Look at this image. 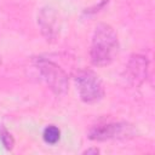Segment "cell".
I'll return each mask as SVG.
<instances>
[{
    "instance_id": "cell-1",
    "label": "cell",
    "mask_w": 155,
    "mask_h": 155,
    "mask_svg": "<svg viewBox=\"0 0 155 155\" xmlns=\"http://www.w3.org/2000/svg\"><path fill=\"white\" fill-rule=\"evenodd\" d=\"M119 41L115 30L105 23H99L92 36L91 62L97 67L110 64L117 54Z\"/></svg>"
},
{
    "instance_id": "cell-2",
    "label": "cell",
    "mask_w": 155,
    "mask_h": 155,
    "mask_svg": "<svg viewBox=\"0 0 155 155\" xmlns=\"http://www.w3.org/2000/svg\"><path fill=\"white\" fill-rule=\"evenodd\" d=\"M75 84L80 94V98L85 103L98 102L104 96V88L101 79L92 70L82 69L75 75Z\"/></svg>"
},
{
    "instance_id": "cell-3",
    "label": "cell",
    "mask_w": 155,
    "mask_h": 155,
    "mask_svg": "<svg viewBox=\"0 0 155 155\" xmlns=\"http://www.w3.org/2000/svg\"><path fill=\"white\" fill-rule=\"evenodd\" d=\"M38 68L47 86L56 94H63L67 92L69 86V80H68V75L64 73V70L61 67H58L56 63L51 61L39 59Z\"/></svg>"
},
{
    "instance_id": "cell-4",
    "label": "cell",
    "mask_w": 155,
    "mask_h": 155,
    "mask_svg": "<svg viewBox=\"0 0 155 155\" xmlns=\"http://www.w3.org/2000/svg\"><path fill=\"white\" fill-rule=\"evenodd\" d=\"M132 133L131 126L125 122H113L93 127L90 131V139L105 140L115 138H125Z\"/></svg>"
},
{
    "instance_id": "cell-5",
    "label": "cell",
    "mask_w": 155,
    "mask_h": 155,
    "mask_svg": "<svg viewBox=\"0 0 155 155\" xmlns=\"http://www.w3.org/2000/svg\"><path fill=\"white\" fill-rule=\"evenodd\" d=\"M148 74V59L144 56L134 54L130 58L126 67V76L128 81L136 86H139Z\"/></svg>"
},
{
    "instance_id": "cell-6",
    "label": "cell",
    "mask_w": 155,
    "mask_h": 155,
    "mask_svg": "<svg viewBox=\"0 0 155 155\" xmlns=\"http://www.w3.org/2000/svg\"><path fill=\"white\" fill-rule=\"evenodd\" d=\"M54 18H56L54 13L51 8H42L39 13L38 22H39V24L41 27V30H42V33L46 38H52L53 36L54 23H56Z\"/></svg>"
},
{
    "instance_id": "cell-7",
    "label": "cell",
    "mask_w": 155,
    "mask_h": 155,
    "mask_svg": "<svg viewBox=\"0 0 155 155\" xmlns=\"http://www.w3.org/2000/svg\"><path fill=\"white\" fill-rule=\"evenodd\" d=\"M42 138H44L45 143L53 145L61 139V130L54 125H50V126L45 127V130L42 132Z\"/></svg>"
},
{
    "instance_id": "cell-8",
    "label": "cell",
    "mask_w": 155,
    "mask_h": 155,
    "mask_svg": "<svg viewBox=\"0 0 155 155\" xmlns=\"http://www.w3.org/2000/svg\"><path fill=\"white\" fill-rule=\"evenodd\" d=\"M0 139H1V142L5 145L6 149H11L13 147V138H12V136L6 130H1V132H0Z\"/></svg>"
},
{
    "instance_id": "cell-9",
    "label": "cell",
    "mask_w": 155,
    "mask_h": 155,
    "mask_svg": "<svg viewBox=\"0 0 155 155\" xmlns=\"http://www.w3.org/2000/svg\"><path fill=\"white\" fill-rule=\"evenodd\" d=\"M91 153H93V154H98L99 150H98V149H88V150L85 151V154H91Z\"/></svg>"
},
{
    "instance_id": "cell-10",
    "label": "cell",
    "mask_w": 155,
    "mask_h": 155,
    "mask_svg": "<svg viewBox=\"0 0 155 155\" xmlns=\"http://www.w3.org/2000/svg\"><path fill=\"white\" fill-rule=\"evenodd\" d=\"M0 64H1V59H0Z\"/></svg>"
}]
</instances>
